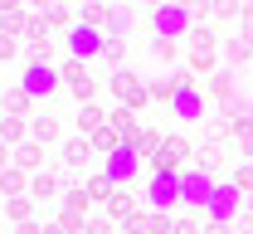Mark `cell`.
<instances>
[{
	"mask_svg": "<svg viewBox=\"0 0 253 234\" xmlns=\"http://www.w3.org/2000/svg\"><path fill=\"white\" fill-rule=\"evenodd\" d=\"M97 49H102V34H97L93 25H78V30H73V54L88 59V54H97Z\"/></svg>",
	"mask_w": 253,
	"mask_h": 234,
	"instance_id": "cell-1",
	"label": "cell"
},
{
	"mask_svg": "<svg viewBox=\"0 0 253 234\" xmlns=\"http://www.w3.org/2000/svg\"><path fill=\"white\" fill-rule=\"evenodd\" d=\"M63 78H68V88H73L78 98H88V93H93V78H88V73H83L78 64H68V68H63Z\"/></svg>",
	"mask_w": 253,
	"mask_h": 234,
	"instance_id": "cell-5",
	"label": "cell"
},
{
	"mask_svg": "<svg viewBox=\"0 0 253 234\" xmlns=\"http://www.w3.org/2000/svg\"><path fill=\"white\" fill-rule=\"evenodd\" d=\"M59 132V127H54V122H49V117H39V122H34V137H44V141H49V137Z\"/></svg>",
	"mask_w": 253,
	"mask_h": 234,
	"instance_id": "cell-9",
	"label": "cell"
},
{
	"mask_svg": "<svg viewBox=\"0 0 253 234\" xmlns=\"http://www.w3.org/2000/svg\"><path fill=\"white\" fill-rule=\"evenodd\" d=\"M180 195H185L190 205H210L214 186H210V181H195V176H180Z\"/></svg>",
	"mask_w": 253,
	"mask_h": 234,
	"instance_id": "cell-3",
	"label": "cell"
},
{
	"mask_svg": "<svg viewBox=\"0 0 253 234\" xmlns=\"http://www.w3.org/2000/svg\"><path fill=\"white\" fill-rule=\"evenodd\" d=\"M63 156H68V166H78V161H83V156H88V141H73V146H68V151H63Z\"/></svg>",
	"mask_w": 253,
	"mask_h": 234,
	"instance_id": "cell-8",
	"label": "cell"
},
{
	"mask_svg": "<svg viewBox=\"0 0 253 234\" xmlns=\"http://www.w3.org/2000/svg\"><path fill=\"white\" fill-rule=\"evenodd\" d=\"M49 88H54V73L34 64V68H30V78H25V93H49Z\"/></svg>",
	"mask_w": 253,
	"mask_h": 234,
	"instance_id": "cell-6",
	"label": "cell"
},
{
	"mask_svg": "<svg viewBox=\"0 0 253 234\" xmlns=\"http://www.w3.org/2000/svg\"><path fill=\"white\" fill-rule=\"evenodd\" d=\"M219 195H229V190H219ZM210 210H214V215H229V210H234V200H210Z\"/></svg>",
	"mask_w": 253,
	"mask_h": 234,
	"instance_id": "cell-11",
	"label": "cell"
},
{
	"mask_svg": "<svg viewBox=\"0 0 253 234\" xmlns=\"http://www.w3.org/2000/svg\"><path fill=\"white\" fill-rule=\"evenodd\" d=\"M175 195H180V181L175 176H156L151 181V205H170Z\"/></svg>",
	"mask_w": 253,
	"mask_h": 234,
	"instance_id": "cell-4",
	"label": "cell"
},
{
	"mask_svg": "<svg viewBox=\"0 0 253 234\" xmlns=\"http://www.w3.org/2000/svg\"><path fill=\"white\" fill-rule=\"evenodd\" d=\"M131 171H136V151H131V146L122 141V146L112 151V166H107V176H112V181H126Z\"/></svg>",
	"mask_w": 253,
	"mask_h": 234,
	"instance_id": "cell-2",
	"label": "cell"
},
{
	"mask_svg": "<svg viewBox=\"0 0 253 234\" xmlns=\"http://www.w3.org/2000/svg\"><path fill=\"white\" fill-rule=\"evenodd\" d=\"M20 166H39V146H20Z\"/></svg>",
	"mask_w": 253,
	"mask_h": 234,
	"instance_id": "cell-10",
	"label": "cell"
},
{
	"mask_svg": "<svg viewBox=\"0 0 253 234\" xmlns=\"http://www.w3.org/2000/svg\"><path fill=\"white\" fill-rule=\"evenodd\" d=\"M156 25H161V30H180L185 15H180V10H166V15H156Z\"/></svg>",
	"mask_w": 253,
	"mask_h": 234,
	"instance_id": "cell-7",
	"label": "cell"
}]
</instances>
